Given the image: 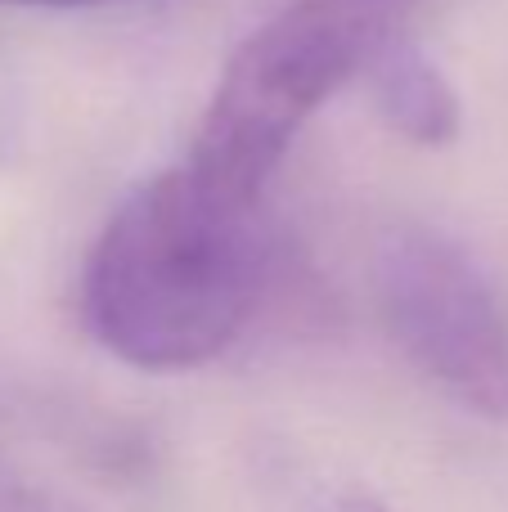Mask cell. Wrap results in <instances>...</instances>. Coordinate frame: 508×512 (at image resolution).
<instances>
[{
	"label": "cell",
	"instance_id": "6da1fadb",
	"mask_svg": "<svg viewBox=\"0 0 508 512\" xmlns=\"http://www.w3.org/2000/svg\"><path fill=\"white\" fill-rule=\"evenodd\" d=\"M275 270L266 203L171 167L122 198L81 270V319L113 360L185 373L221 360Z\"/></svg>",
	"mask_w": 508,
	"mask_h": 512
},
{
	"label": "cell",
	"instance_id": "7a4b0ae2",
	"mask_svg": "<svg viewBox=\"0 0 508 512\" xmlns=\"http://www.w3.org/2000/svg\"><path fill=\"white\" fill-rule=\"evenodd\" d=\"M383 32L360 0H302L261 23L221 68L185 167L221 194L266 203L302 126L365 72Z\"/></svg>",
	"mask_w": 508,
	"mask_h": 512
},
{
	"label": "cell",
	"instance_id": "3957f363",
	"mask_svg": "<svg viewBox=\"0 0 508 512\" xmlns=\"http://www.w3.org/2000/svg\"><path fill=\"white\" fill-rule=\"evenodd\" d=\"M374 301L401 355L477 418L508 423V310L455 239L396 225L374 252Z\"/></svg>",
	"mask_w": 508,
	"mask_h": 512
},
{
	"label": "cell",
	"instance_id": "277c9868",
	"mask_svg": "<svg viewBox=\"0 0 508 512\" xmlns=\"http://www.w3.org/2000/svg\"><path fill=\"white\" fill-rule=\"evenodd\" d=\"M374 108L392 135L419 149H441L459 135L464 113H459V95L450 77L432 63V54L419 41L401 32H383L369 54L365 72Z\"/></svg>",
	"mask_w": 508,
	"mask_h": 512
},
{
	"label": "cell",
	"instance_id": "5b68a950",
	"mask_svg": "<svg viewBox=\"0 0 508 512\" xmlns=\"http://www.w3.org/2000/svg\"><path fill=\"white\" fill-rule=\"evenodd\" d=\"M0 5H41V9H81V5H104V0H0Z\"/></svg>",
	"mask_w": 508,
	"mask_h": 512
},
{
	"label": "cell",
	"instance_id": "8992f818",
	"mask_svg": "<svg viewBox=\"0 0 508 512\" xmlns=\"http://www.w3.org/2000/svg\"><path fill=\"white\" fill-rule=\"evenodd\" d=\"M338 512H387V508L378 504L374 495H347V499H342V508H338Z\"/></svg>",
	"mask_w": 508,
	"mask_h": 512
},
{
	"label": "cell",
	"instance_id": "52a82bcc",
	"mask_svg": "<svg viewBox=\"0 0 508 512\" xmlns=\"http://www.w3.org/2000/svg\"><path fill=\"white\" fill-rule=\"evenodd\" d=\"M0 512H45V508H36L32 499H23V495H0Z\"/></svg>",
	"mask_w": 508,
	"mask_h": 512
}]
</instances>
